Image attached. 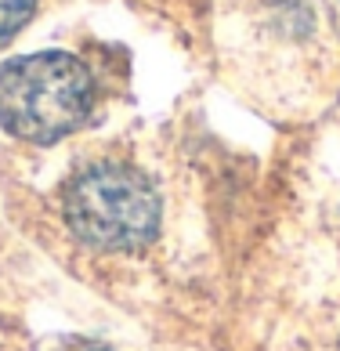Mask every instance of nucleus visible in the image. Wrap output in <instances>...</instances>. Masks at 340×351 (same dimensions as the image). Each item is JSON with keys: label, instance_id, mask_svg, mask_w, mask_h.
I'll use <instances>...</instances> for the list:
<instances>
[{"label": "nucleus", "instance_id": "1", "mask_svg": "<svg viewBox=\"0 0 340 351\" xmlns=\"http://www.w3.org/2000/svg\"><path fill=\"white\" fill-rule=\"evenodd\" d=\"M95 84L80 58L36 51L0 66V127L33 145H51L87 123Z\"/></svg>", "mask_w": 340, "mask_h": 351}, {"label": "nucleus", "instance_id": "2", "mask_svg": "<svg viewBox=\"0 0 340 351\" xmlns=\"http://www.w3.org/2000/svg\"><path fill=\"white\" fill-rule=\"evenodd\" d=\"M73 236L95 250H141L160 232V196L145 174L123 163H90L62 192Z\"/></svg>", "mask_w": 340, "mask_h": 351}, {"label": "nucleus", "instance_id": "4", "mask_svg": "<svg viewBox=\"0 0 340 351\" xmlns=\"http://www.w3.org/2000/svg\"><path fill=\"white\" fill-rule=\"evenodd\" d=\"M95 351H106V348H95Z\"/></svg>", "mask_w": 340, "mask_h": 351}, {"label": "nucleus", "instance_id": "3", "mask_svg": "<svg viewBox=\"0 0 340 351\" xmlns=\"http://www.w3.org/2000/svg\"><path fill=\"white\" fill-rule=\"evenodd\" d=\"M33 11H36V0H0V47L25 29Z\"/></svg>", "mask_w": 340, "mask_h": 351}]
</instances>
